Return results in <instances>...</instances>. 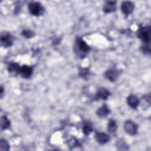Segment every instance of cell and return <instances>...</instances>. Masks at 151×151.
Returning a JSON list of instances; mask_svg holds the SVG:
<instances>
[{
	"mask_svg": "<svg viewBox=\"0 0 151 151\" xmlns=\"http://www.w3.org/2000/svg\"><path fill=\"white\" fill-rule=\"evenodd\" d=\"M22 34L23 36H24L27 38H30L32 37L34 35V32H32L31 30H28V29L23 31L22 32Z\"/></svg>",
	"mask_w": 151,
	"mask_h": 151,
	"instance_id": "20",
	"label": "cell"
},
{
	"mask_svg": "<svg viewBox=\"0 0 151 151\" xmlns=\"http://www.w3.org/2000/svg\"><path fill=\"white\" fill-rule=\"evenodd\" d=\"M20 66L16 63H10L8 65V70L10 73H19Z\"/></svg>",
	"mask_w": 151,
	"mask_h": 151,
	"instance_id": "16",
	"label": "cell"
},
{
	"mask_svg": "<svg viewBox=\"0 0 151 151\" xmlns=\"http://www.w3.org/2000/svg\"><path fill=\"white\" fill-rule=\"evenodd\" d=\"M116 5L115 1H106L103 6V11L105 13H111L116 10Z\"/></svg>",
	"mask_w": 151,
	"mask_h": 151,
	"instance_id": "10",
	"label": "cell"
},
{
	"mask_svg": "<svg viewBox=\"0 0 151 151\" xmlns=\"http://www.w3.org/2000/svg\"><path fill=\"white\" fill-rule=\"evenodd\" d=\"M89 75V71L87 68H83L80 70V76H81L84 79H86Z\"/></svg>",
	"mask_w": 151,
	"mask_h": 151,
	"instance_id": "19",
	"label": "cell"
},
{
	"mask_svg": "<svg viewBox=\"0 0 151 151\" xmlns=\"http://www.w3.org/2000/svg\"><path fill=\"white\" fill-rule=\"evenodd\" d=\"M28 10L31 14L38 16L43 13L44 8L39 2H31L28 5Z\"/></svg>",
	"mask_w": 151,
	"mask_h": 151,
	"instance_id": "3",
	"label": "cell"
},
{
	"mask_svg": "<svg viewBox=\"0 0 151 151\" xmlns=\"http://www.w3.org/2000/svg\"><path fill=\"white\" fill-rule=\"evenodd\" d=\"M33 73V69L31 66L24 65L20 67L19 70V73L22 77L24 78H29Z\"/></svg>",
	"mask_w": 151,
	"mask_h": 151,
	"instance_id": "6",
	"label": "cell"
},
{
	"mask_svg": "<svg viewBox=\"0 0 151 151\" xmlns=\"http://www.w3.org/2000/svg\"><path fill=\"white\" fill-rule=\"evenodd\" d=\"M74 50L76 54L81 58L86 57L90 51L89 46L86 42L80 38L76 40L74 45Z\"/></svg>",
	"mask_w": 151,
	"mask_h": 151,
	"instance_id": "1",
	"label": "cell"
},
{
	"mask_svg": "<svg viewBox=\"0 0 151 151\" xmlns=\"http://www.w3.org/2000/svg\"><path fill=\"white\" fill-rule=\"evenodd\" d=\"M110 112V109L106 104H103L101 107L98 109L96 111L97 116L100 117H104L107 116Z\"/></svg>",
	"mask_w": 151,
	"mask_h": 151,
	"instance_id": "12",
	"label": "cell"
},
{
	"mask_svg": "<svg viewBox=\"0 0 151 151\" xmlns=\"http://www.w3.org/2000/svg\"><path fill=\"white\" fill-rule=\"evenodd\" d=\"M117 129L116 122L114 120H110L107 124V130L110 133H114Z\"/></svg>",
	"mask_w": 151,
	"mask_h": 151,
	"instance_id": "17",
	"label": "cell"
},
{
	"mask_svg": "<svg viewBox=\"0 0 151 151\" xmlns=\"http://www.w3.org/2000/svg\"><path fill=\"white\" fill-rule=\"evenodd\" d=\"M2 95H3V88H2V87L1 86V97H2Z\"/></svg>",
	"mask_w": 151,
	"mask_h": 151,
	"instance_id": "21",
	"label": "cell"
},
{
	"mask_svg": "<svg viewBox=\"0 0 151 151\" xmlns=\"http://www.w3.org/2000/svg\"><path fill=\"white\" fill-rule=\"evenodd\" d=\"M133 9L134 5L130 1H123L121 4L122 11L126 15H128L129 14H131Z\"/></svg>",
	"mask_w": 151,
	"mask_h": 151,
	"instance_id": "8",
	"label": "cell"
},
{
	"mask_svg": "<svg viewBox=\"0 0 151 151\" xmlns=\"http://www.w3.org/2000/svg\"><path fill=\"white\" fill-rule=\"evenodd\" d=\"M120 75V71L116 69H109L104 73V77L111 82L117 80Z\"/></svg>",
	"mask_w": 151,
	"mask_h": 151,
	"instance_id": "7",
	"label": "cell"
},
{
	"mask_svg": "<svg viewBox=\"0 0 151 151\" xmlns=\"http://www.w3.org/2000/svg\"><path fill=\"white\" fill-rule=\"evenodd\" d=\"M124 129L126 132L130 135H134L137 133V125L131 120H127L124 122Z\"/></svg>",
	"mask_w": 151,
	"mask_h": 151,
	"instance_id": "4",
	"label": "cell"
},
{
	"mask_svg": "<svg viewBox=\"0 0 151 151\" xmlns=\"http://www.w3.org/2000/svg\"><path fill=\"white\" fill-rule=\"evenodd\" d=\"M9 149V145L8 142L3 139H1L0 140V150L1 151H6Z\"/></svg>",
	"mask_w": 151,
	"mask_h": 151,
	"instance_id": "18",
	"label": "cell"
},
{
	"mask_svg": "<svg viewBox=\"0 0 151 151\" xmlns=\"http://www.w3.org/2000/svg\"><path fill=\"white\" fill-rule=\"evenodd\" d=\"M1 43L4 47H11L13 43V37L8 32H4L1 34Z\"/></svg>",
	"mask_w": 151,
	"mask_h": 151,
	"instance_id": "5",
	"label": "cell"
},
{
	"mask_svg": "<svg viewBox=\"0 0 151 151\" xmlns=\"http://www.w3.org/2000/svg\"><path fill=\"white\" fill-rule=\"evenodd\" d=\"M10 126V121L8 119L6 116H2L1 120V130H5Z\"/></svg>",
	"mask_w": 151,
	"mask_h": 151,
	"instance_id": "15",
	"label": "cell"
},
{
	"mask_svg": "<svg viewBox=\"0 0 151 151\" xmlns=\"http://www.w3.org/2000/svg\"><path fill=\"white\" fill-rule=\"evenodd\" d=\"M93 130L91 123L89 121H85L83 124V131L84 134L88 135Z\"/></svg>",
	"mask_w": 151,
	"mask_h": 151,
	"instance_id": "14",
	"label": "cell"
},
{
	"mask_svg": "<svg viewBox=\"0 0 151 151\" xmlns=\"http://www.w3.org/2000/svg\"><path fill=\"white\" fill-rule=\"evenodd\" d=\"M127 103L130 107L136 109L139 104V100L135 96L130 95L127 99Z\"/></svg>",
	"mask_w": 151,
	"mask_h": 151,
	"instance_id": "11",
	"label": "cell"
},
{
	"mask_svg": "<svg viewBox=\"0 0 151 151\" xmlns=\"http://www.w3.org/2000/svg\"><path fill=\"white\" fill-rule=\"evenodd\" d=\"M110 96V92L104 88H100L98 90L96 96L97 99H100L102 100H106Z\"/></svg>",
	"mask_w": 151,
	"mask_h": 151,
	"instance_id": "13",
	"label": "cell"
},
{
	"mask_svg": "<svg viewBox=\"0 0 151 151\" xmlns=\"http://www.w3.org/2000/svg\"><path fill=\"white\" fill-rule=\"evenodd\" d=\"M138 37L145 43L149 44L150 40V29L149 26L139 28L137 31Z\"/></svg>",
	"mask_w": 151,
	"mask_h": 151,
	"instance_id": "2",
	"label": "cell"
},
{
	"mask_svg": "<svg viewBox=\"0 0 151 151\" xmlns=\"http://www.w3.org/2000/svg\"><path fill=\"white\" fill-rule=\"evenodd\" d=\"M95 138L97 142L101 145L107 143L110 139L109 135H107L104 133H101V132L96 133L95 135Z\"/></svg>",
	"mask_w": 151,
	"mask_h": 151,
	"instance_id": "9",
	"label": "cell"
}]
</instances>
